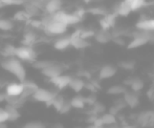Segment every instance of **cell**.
<instances>
[{
	"label": "cell",
	"mask_w": 154,
	"mask_h": 128,
	"mask_svg": "<svg viewBox=\"0 0 154 128\" xmlns=\"http://www.w3.org/2000/svg\"><path fill=\"white\" fill-rule=\"evenodd\" d=\"M1 67L4 70L8 71L12 75H14L19 81L22 83L25 81V78H26V71L23 66L21 60H19L16 57H11L6 58L4 61L1 62Z\"/></svg>",
	"instance_id": "obj_1"
},
{
	"label": "cell",
	"mask_w": 154,
	"mask_h": 128,
	"mask_svg": "<svg viewBox=\"0 0 154 128\" xmlns=\"http://www.w3.org/2000/svg\"><path fill=\"white\" fill-rule=\"evenodd\" d=\"M15 57L18 58L21 61L27 62H35V59L37 58V54L35 49L32 46H19L16 48V55Z\"/></svg>",
	"instance_id": "obj_2"
},
{
	"label": "cell",
	"mask_w": 154,
	"mask_h": 128,
	"mask_svg": "<svg viewBox=\"0 0 154 128\" xmlns=\"http://www.w3.org/2000/svg\"><path fill=\"white\" fill-rule=\"evenodd\" d=\"M56 97H57V95L54 94L51 90L45 89V88H39L34 94V96H32L34 100H36V101H38V102L46 103L47 106L53 105V101Z\"/></svg>",
	"instance_id": "obj_3"
},
{
	"label": "cell",
	"mask_w": 154,
	"mask_h": 128,
	"mask_svg": "<svg viewBox=\"0 0 154 128\" xmlns=\"http://www.w3.org/2000/svg\"><path fill=\"white\" fill-rule=\"evenodd\" d=\"M81 34V30H77L75 33L70 35L71 37V46L75 47L77 49H83L86 48V47L89 46V42H88L86 39L82 38L80 36Z\"/></svg>",
	"instance_id": "obj_4"
},
{
	"label": "cell",
	"mask_w": 154,
	"mask_h": 128,
	"mask_svg": "<svg viewBox=\"0 0 154 128\" xmlns=\"http://www.w3.org/2000/svg\"><path fill=\"white\" fill-rule=\"evenodd\" d=\"M116 71H118V69L113 65L111 64L104 65L103 67H101V69L99 71V79L100 80L111 79V78H113L116 75Z\"/></svg>",
	"instance_id": "obj_5"
},
{
	"label": "cell",
	"mask_w": 154,
	"mask_h": 128,
	"mask_svg": "<svg viewBox=\"0 0 154 128\" xmlns=\"http://www.w3.org/2000/svg\"><path fill=\"white\" fill-rule=\"evenodd\" d=\"M42 75L45 76L46 78H48L49 80H51V79H54V78H57V77H59V76L63 75V68L60 65L54 63L53 65L47 67V68L43 69Z\"/></svg>",
	"instance_id": "obj_6"
},
{
	"label": "cell",
	"mask_w": 154,
	"mask_h": 128,
	"mask_svg": "<svg viewBox=\"0 0 154 128\" xmlns=\"http://www.w3.org/2000/svg\"><path fill=\"white\" fill-rule=\"evenodd\" d=\"M23 84L21 83H11L5 87L6 96L10 97H20L23 92Z\"/></svg>",
	"instance_id": "obj_7"
},
{
	"label": "cell",
	"mask_w": 154,
	"mask_h": 128,
	"mask_svg": "<svg viewBox=\"0 0 154 128\" xmlns=\"http://www.w3.org/2000/svg\"><path fill=\"white\" fill-rule=\"evenodd\" d=\"M124 101H125L126 105L129 106L130 108H134L140 104V98H138L137 92H126L124 94L123 97Z\"/></svg>",
	"instance_id": "obj_8"
},
{
	"label": "cell",
	"mask_w": 154,
	"mask_h": 128,
	"mask_svg": "<svg viewBox=\"0 0 154 128\" xmlns=\"http://www.w3.org/2000/svg\"><path fill=\"white\" fill-rule=\"evenodd\" d=\"M71 79H72V78L67 75H61V76H59V77L51 79V82L58 88V89H64V88L69 86Z\"/></svg>",
	"instance_id": "obj_9"
},
{
	"label": "cell",
	"mask_w": 154,
	"mask_h": 128,
	"mask_svg": "<svg viewBox=\"0 0 154 128\" xmlns=\"http://www.w3.org/2000/svg\"><path fill=\"white\" fill-rule=\"evenodd\" d=\"M63 5L62 0H48L45 4V10L48 15H54L60 12Z\"/></svg>",
	"instance_id": "obj_10"
},
{
	"label": "cell",
	"mask_w": 154,
	"mask_h": 128,
	"mask_svg": "<svg viewBox=\"0 0 154 128\" xmlns=\"http://www.w3.org/2000/svg\"><path fill=\"white\" fill-rule=\"evenodd\" d=\"M69 46H71V37L69 36H61L60 38H58L54 43V47L58 51H64V49L68 48Z\"/></svg>",
	"instance_id": "obj_11"
},
{
	"label": "cell",
	"mask_w": 154,
	"mask_h": 128,
	"mask_svg": "<svg viewBox=\"0 0 154 128\" xmlns=\"http://www.w3.org/2000/svg\"><path fill=\"white\" fill-rule=\"evenodd\" d=\"M136 29L138 31H145V32H153L154 33V18L148 19H142L136 23Z\"/></svg>",
	"instance_id": "obj_12"
},
{
	"label": "cell",
	"mask_w": 154,
	"mask_h": 128,
	"mask_svg": "<svg viewBox=\"0 0 154 128\" xmlns=\"http://www.w3.org/2000/svg\"><path fill=\"white\" fill-rule=\"evenodd\" d=\"M94 39L95 41H97L99 43H102V44H105V43H108L110 40L113 39L111 33H109V31H104V30H101L99 32H95L94 35Z\"/></svg>",
	"instance_id": "obj_13"
},
{
	"label": "cell",
	"mask_w": 154,
	"mask_h": 128,
	"mask_svg": "<svg viewBox=\"0 0 154 128\" xmlns=\"http://www.w3.org/2000/svg\"><path fill=\"white\" fill-rule=\"evenodd\" d=\"M85 81L81 78H72L70 81V84H69V87L75 92H80L85 88Z\"/></svg>",
	"instance_id": "obj_14"
},
{
	"label": "cell",
	"mask_w": 154,
	"mask_h": 128,
	"mask_svg": "<svg viewBox=\"0 0 154 128\" xmlns=\"http://www.w3.org/2000/svg\"><path fill=\"white\" fill-rule=\"evenodd\" d=\"M154 114V111H143L140 112V114L137 116V123L140 125H143V126H145V125H149L150 124V121L151 119H152Z\"/></svg>",
	"instance_id": "obj_15"
},
{
	"label": "cell",
	"mask_w": 154,
	"mask_h": 128,
	"mask_svg": "<svg viewBox=\"0 0 154 128\" xmlns=\"http://www.w3.org/2000/svg\"><path fill=\"white\" fill-rule=\"evenodd\" d=\"M124 1L129 5L131 12L140 11V8H143L147 4L146 0H124Z\"/></svg>",
	"instance_id": "obj_16"
},
{
	"label": "cell",
	"mask_w": 154,
	"mask_h": 128,
	"mask_svg": "<svg viewBox=\"0 0 154 128\" xmlns=\"http://www.w3.org/2000/svg\"><path fill=\"white\" fill-rule=\"evenodd\" d=\"M129 85H130V88H131L132 92H140L144 89L145 87V82L143 81L140 78H134L132 79L131 81L129 82Z\"/></svg>",
	"instance_id": "obj_17"
},
{
	"label": "cell",
	"mask_w": 154,
	"mask_h": 128,
	"mask_svg": "<svg viewBox=\"0 0 154 128\" xmlns=\"http://www.w3.org/2000/svg\"><path fill=\"white\" fill-rule=\"evenodd\" d=\"M131 13V10H130L129 5L127 3H125V1H122L121 3H119L118 5L116 6V10H114V14L119 15V16H128V15Z\"/></svg>",
	"instance_id": "obj_18"
},
{
	"label": "cell",
	"mask_w": 154,
	"mask_h": 128,
	"mask_svg": "<svg viewBox=\"0 0 154 128\" xmlns=\"http://www.w3.org/2000/svg\"><path fill=\"white\" fill-rule=\"evenodd\" d=\"M5 110L8 114V121H16V120H18L19 117H20V114H19L18 107H17V106L8 104V105L5 106Z\"/></svg>",
	"instance_id": "obj_19"
},
{
	"label": "cell",
	"mask_w": 154,
	"mask_h": 128,
	"mask_svg": "<svg viewBox=\"0 0 154 128\" xmlns=\"http://www.w3.org/2000/svg\"><path fill=\"white\" fill-rule=\"evenodd\" d=\"M69 102H70L72 108H77V109H83V108L87 105V104H86L85 98L80 97V96L73 97Z\"/></svg>",
	"instance_id": "obj_20"
},
{
	"label": "cell",
	"mask_w": 154,
	"mask_h": 128,
	"mask_svg": "<svg viewBox=\"0 0 154 128\" xmlns=\"http://www.w3.org/2000/svg\"><path fill=\"white\" fill-rule=\"evenodd\" d=\"M127 92L125 86L123 85H112L107 89L108 95H112V96H120V95H124Z\"/></svg>",
	"instance_id": "obj_21"
},
{
	"label": "cell",
	"mask_w": 154,
	"mask_h": 128,
	"mask_svg": "<svg viewBox=\"0 0 154 128\" xmlns=\"http://www.w3.org/2000/svg\"><path fill=\"white\" fill-rule=\"evenodd\" d=\"M36 39H37L36 34L32 31H29L27 33H25L22 43H23V45H25V46H32V43L36 41Z\"/></svg>",
	"instance_id": "obj_22"
},
{
	"label": "cell",
	"mask_w": 154,
	"mask_h": 128,
	"mask_svg": "<svg viewBox=\"0 0 154 128\" xmlns=\"http://www.w3.org/2000/svg\"><path fill=\"white\" fill-rule=\"evenodd\" d=\"M14 24L8 19H0V31L3 32H10L13 30Z\"/></svg>",
	"instance_id": "obj_23"
},
{
	"label": "cell",
	"mask_w": 154,
	"mask_h": 128,
	"mask_svg": "<svg viewBox=\"0 0 154 128\" xmlns=\"http://www.w3.org/2000/svg\"><path fill=\"white\" fill-rule=\"evenodd\" d=\"M53 64H54V62L48 61V60H41V61H35L34 64H32V66H34L35 68L40 69V70L42 71L43 69L47 68V67L51 66V65H53Z\"/></svg>",
	"instance_id": "obj_24"
},
{
	"label": "cell",
	"mask_w": 154,
	"mask_h": 128,
	"mask_svg": "<svg viewBox=\"0 0 154 128\" xmlns=\"http://www.w3.org/2000/svg\"><path fill=\"white\" fill-rule=\"evenodd\" d=\"M91 109H92V114H95V116L103 114V112L105 111V105L100 103V102H95L91 106Z\"/></svg>",
	"instance_id": "obj_25"
},
{
	"label": "cell",
	"mask_w": 154,
	"mask_h": 128,
	"mask_svg": "<svg viewBox=\"0 0 154 128\" xmlns=\"http://www.w3.org/2000/svg\"><path fill=\"white\" fill-rule=\"evenodd\" d=\"M29 18H31V15H29L26 11H20V12L16 13V14H15V16H14L15 20L20 21V22L29 20Z\"/></svg>",
	"instance_id": "obj_26"
},
{
	"label": "cell",
	"mask_w": 154,
	"mask_h": 128,
	"mask_svg": "<svg viewBox=\"0 0 154 128\" xmlns=\"http://www.w3.org/2000/svg\"><path fill=\"white\" fill-rule=\"evenodd\" d=\"M16 48L17 47L13 46V45H5L3 48V56L6 58H11V57H15L16 55Z\"/></svg>",
	"instance_id": "obj_27"
},
{
	"label": "cell",
	"mask_w": 154,
	"mask_h": 128,
	"mask_svg": "<svg viewBox=\"0 0 154 128\" xmlns=\"http://www.w3.org/2000/svg\"><path fill=\"white\" fill-rule=\"evenodd\" d=\"M65 100L63 99L62 97H60V96H57L54 99V101H53V105L51 106H54L55 107V109L57 110V111H59L60 112V110L62 109V107H63V105H64V103H65Z\"/></svg>",
	"instance_id": "obj_28"
},
{
	"label": "cell",
	"mask_w": 154,
	"mask_h": 128,
	"mask_svg": "<svg viewBox=\"0 0 154 128\" xmlns=\"http://www.w3.org/2000/svg\"><path fill=\"white\" fill-rule=\"evenodd\" d=\"M8 121V114L5 110V108L0 107V125L4 124V123Z\"/></svg>",
	"instance_id": "obj_29"
},
{
	"label": "cell",
	"mask_w": 154,
	"mask_h": 128,
	"mask_svg": "<svg viewBox=\"0 0 154 128\" xmlns=\"http://www.w3.org/2000/svg\"><path fill=\"white\" fill-rule=\"evenodd\" d=\"M88 12L91 13L93 15H103V16H106V12L104 10H102V8H90V10H88Z\"/></svg>",
	"instance_id": "obj_30"
},
{
	"label": "cell",
	"mask_w": 154,
	"mask_h": 128,
	"mask_svg": "<svg viewBox=\"0 0 154 128\" xmlns=\"http://www.w3.org/2000/svg\"><path fill=\"white\" fill-rule=\"evenodd\" d=\"M71 108H72V106H71L70 102H65L64 105H63V107H62V109L60 110V112H61V114H67V112L70 111Z\"/></svg>",
	"instance_id": "obj_31"
},
{
	"label": "cell",
	"mask_w": 154,
	"mask_h": 128,
	"mask_svg": "<svg viewBox=\"0 0 154 128\" xmlns=\"http://www.w3.org/2000/svg\"><path fill=\"white\" fill-rule=\"evenodd\" d=\"M43 127V125L41 123H38V122H29V123H26L22 128H41Z\"/></svg>",
	"instance_id": "obj_32"
},
{
	"label": "cell",
	"mask_w": 154,
	"mask_h": 128,
	"mask_svg": "<svg viewBox=\"0 0 154 128\" xmlns=\"http://www.w3.org/2000/svg\"><path fill=\"white\" fill-rule=\"evenodd\" d=\"M121 67L124 69H128V70H130V69H132L134 67V63L131 61H125V62H122V63L120 64Z\"/></svg>",
	"instance_id": "obj_33"
},
{
	"label": "cell",
	"mask_w": 154,
	"mask_h": 128,
	"mask_svg": "<svg viewBox=\"0 0 154 128\" xmlns=\"http://www.w3.org/2000/svg\"><path fill=\"white\" fill-rule=\"evenodd\" d=\"M5 99H6V94H3V92H0V103L5 101Z\"/></svg>",
	"instance_id": "obj_34"
},
{
	"label": "cell",
	"mask_w": 154,
	"mask_h": 128,
	"mask_svg": "<svg viewBox=\"0 0 154 128\" xmlns=\"http://www.w3.org/2000/svg\"><path fill=\"white\" fill-rule=\"evenodd\" d=\"M53 128H63V126L60 124V123H56V124L53 126Z\"/></svg>",
	"instance_id": "obj_35"
},
{
	"label": "cell",
	"mask_w": 154,
	"mask_h": 128,
	"mask_svg": "<svg viewBox=\"0 0 154 128\" xmlns=\"http://www.w3.org/2000/svg\"><path fill=\"white\" fill-rule=\"evenodd\" d=\"M92 0H84V2H86V3H89V2H91Z\"/></svg>",
	"instance_id": "obj_36"
},
{
	"label": "cell",
	"mask_w": 154,
	"mask_h": 128,
	"mask_svg": "<svg viewBox=\"0 0 154 128\" xmlns=\"http://www.w3.org/2000/svg\"><path fill=\"white\" fill-rule=\"evenodd\" d=\"M91 128H104V127H97V126H92Z\"/></svg>",
	"instance_id": "obj_37"
},
{
	"label": "cell",
	"mask_w": 154,
	"mask_h": 128,
	"mask_svg": "<svg viewBox=\"0 0 154 128\" xmlns=\"http://www.w3.org/2000/svg\"><path fill=\"white\" fill-rule=\"evenodd\" d=\"M0 87H1V82H0Z\"/></svg>",
	"instance_id": "obj_38"
},
{
	"label": "cell",
	"mask_w": 154,
	"mask_h": 128,
	"mask_svg": "<svg viewBox=\"0 0 154 128\" xmlns=\"http://www.w3.org/2000/svg\"><path fill=\"white\" fill-rule=\"evenodd\" d=\"M41 128H44V126H43V127H41Z\"/></svg>",
	"instance_id": "obj_39"
},
{
	"label": "cell",
	"mask_w": 154,
	"mask_h": 128,
	"mask_svg": "<svg viewBox=\"0 0 154 128\" xmlns=\"http://www.w3.org/2000/svg\"><path fill=\"white\" fill-rule=\"evenodd\" d=\"M0 4H1V1H0Z\"/></svg>",
	"instance_id": "obj_40"
}]
</instances>
